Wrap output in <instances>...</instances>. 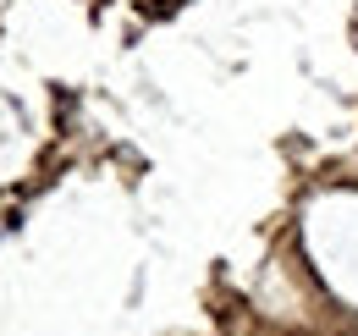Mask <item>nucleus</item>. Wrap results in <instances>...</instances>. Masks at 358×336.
Returning <instances> with one entry per match:
<instances>
[]
</instances>
